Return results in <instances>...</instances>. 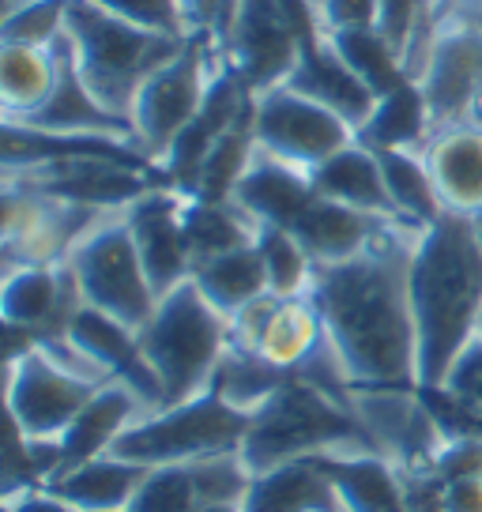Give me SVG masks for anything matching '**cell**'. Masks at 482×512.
Returning a JSON list of instances; mask_svg holds the SVG:
<instances>
[{"instance_id": "cell-30", "label": "cell", "mask_w": 482, "mask_h": 512, "mask_svg": "<svg viewBox=\"0 0 482 512\" xmlns=\"http://www.w3.org/2000/svg\"><path fill=\"white\" fill-rule=\"evenodd\" d=\"M193 283L219 313H226V317H234L238 309H245L249 302L264 298V294H272V290H268V272H264L257 241H249V245H241V249H230V253L215 256L208 264H200L193 272Z\"/></svg>"}, {"instance_id": "cell-5", "label": "cell", "mask_w": 482, "mask_h": 512, "mask_svg": "<svg viewBox=\"0 0 482 512\" xmlns=\"http://www.w3.org/2000/svg\"><path fill=\"white\" fill-rule=\"evenodd\" d=\"M140 347L162 384L166 407L208 392L215 369L230 347V317L200 294L193 279L166 290L155 313L144 320Z\"/></svg>"}, {"instance_id": "cell-10", "label": "cell", "mask_w": 482, "mask_h": 512, "mask_svg": "<svg viewBox=\"0 0 482 512\" xmlns=\"http://www.w3.org/2000/svg\"><path fill=\"white\" fill-rule=\"evenodd\" d=\"M351 411L373 452L388 456L407 475H422L434 464L445 433L418 384H377L354 388Z\"/></svg>"}, {"instance_id": "cell-6", "label": "cell", "mask_w": 482, "mask_h": 512, "mask_svg": "<svg viewBox=\"0 0 482 512\" xmlns=\"http://www.w3.org/2000/svg\"><path fill=\"white\" fill-rule=\"evenodd\" d=\"M249 433V415L226 403L219 392H200L185 403H170L151 415L136 418L113 452L140 467L196 464L223 452H241Z\"/></svg>"}, {"instance_id": "cell-19", "label": "cell", "mask_w": 482, "mask_h": 512, "mask_svg": "<svg viewBox=\"0 0 482 512\" xmlns=\"http://www.w3.org/2000/svg\"><path fill=\"white\" fill-rule=\"evenodd\" d=\"M144 415H151V411H147V403L132 392L129 384H102L95 396L87 400V407L76 415V422L57 437V471H53V479L61 471H68V467L87 464L95 456L113 452V445L121 441V433Z\"/></svg>"}, {"instance_id": "cell-23", "label": "cell", "mask_w": 482, "mask_h": 512, "mask_svg": "<svg viewBox=\"0 0 482 512\" xmlns=\"http://www.w3.org/2000/svg\"><path fill=\"white\" fill-rule=\"evenodd\" d=\"M53 49H57V61H61L57 87H53V95L46 98L42 110L23 117V125L46 128V132H102V136H129V140H136L129 121L110 113L91 95V87L83 83L80 68H76V57L68 49L65 34L53 42Z\"/></svg>"}, {"instance_id": "cell-39", "label": "cell", "mask_w": 482, "mask_h": 512, "mask_svg": "<svg viewBox=\"0 0 482 512\" xmlns=\"http://www.w3.org/2000/svg\"><path fill=\"white\" fill-rule=\"evenodd\" d=\"M132 512H196L200 494H196L193 467L170 464V467H147L140 490L132 497Z\"/></svg>"}, {"instance_id": "cell-50", "label": "cell", "mask_w": 482, "mask_h": 512, "mask_svg": "<svg viewBox=\"0 0 482 512\" xmlns=\"http://www.w3.org/2000/svg\"><path fill=\"white\" fill-rule=\"evenodd\" d=\"M471 223H475V230H479V238H482V211H475V215H471Z\"/></svg>"}, {"instance_id": "cell-17", "label": "cell", "mask_w": 482, "mask_h": 512, "mask_svg": "<svg viewBox=\"0 0 482 512\" xmlns=\"http://www.w3.org/2000/svg\"><path fill=\"white\" fill-rule=\"evenodd\" d=\"M68 336L110 373V381L129 384L132 392L147 403V411L166 407L159 377H155V369H151L144 347H140V332L129 328L125 320L110 317L95 305H80V313L68 324Z\"/></svg>"}, {"instance_id": "cell-37", "label": "cell", "mask_w": 482, "mask_h": 512, "mask_svg": "<svg viewBox=\"0 0 482 512\" xmlns=\"http://www.w3.org/2000/svg\"><path fill=\"white\" fill-rule=\"evenodd\" d=\"M257 249L268 272V290L275 298H306L317 275V260L309 249L283 226H260Z\"/></svg>"}, {"instance_id": "cell-31", "label": "cell", "mask_w": 482, "mask_h": 512, "mask_svg": "<svg viewBox=\"0 0 482 512\" xmlns=\"http://www.w3.org/2000/svg\"><path fill=\"white\" fill-rule=\"evenodd\" d=\"M257 230L260 226L253 223L234 200H200V196H185V238H189L193 272L200 264L215 260V256L257 241Z\"/></svg>"}, {"instance_id": "cell-38", "label": "cell", "mask_w": 482, "mask_h": 512, "mask_svg": "<svg viewBox=\"0 0 482 512\" xmlns=\"http://www.w3.org/2000/svg\"><path fill=\"white\" fill-rule=\"evenodd\" d=\"M65 16L68 0H16V4H4L0 42L53 46L65 34Z\"/></svg>"}, {"instance_id": "cell-12", "label": "cell", "mask_w": 482, "mask_h": 512, "mask_svg": "<svg viewBox=\"0 0 482 512\" xmlns=\"http://www.w3.org/2000/svg\"><path fill=\"white\" fill-rule=\"evenodd\" d=\"M434 128L467 121L482 102V31L467 19L437 27L434 49L418 76Z\"/></svg>"}, {"instance_id": "cell-32", "label": "cell", "mask_w": 482, "mask_h": 512, "mask_svg": "<svg viewBox=\"0 0 482 512\" xmlns=\"http://www.w3.org/2000/svg\"><path fill=\"white\" fill-rule=\"evenodd\" d=\"M430 132H434V121H430V110H426L422 87L411 80L377 98L373 117L358 128V140L373 147V151H392V147L422 151V144L430 140Z\"/></svg>"}, {"instance_id": "cell-49", "label": "cell", "mask_w": 482, "mask_h": 512, "mask_svg": "<svg viewBox=\"0 0 482 512\" xmlns=\"http://www.w3.org/2000/svg\"><path fill=\"white\" fill-rule=\"evenodd\" d=\"M460 19H467V23H475L482 31V8H475V12H467V16H460Z\"/></svg>"}, {"instance_id": "cell-15", "label": "cell", "mask_w": 482, "mask_h": 512, "mask_svg": "<svg viewBox=\"0 0 482 512\" xmlns=\"http://www.w3.org/2000/svg\"><path fill=\"white\" fill-rule=\"evenodd\" d=\"M298 38L290 31L279 0H241L234 31L226 42V64L241 76V83L260 95L272 91L298 64Z\"/></svg>"}, {"instance_id": "cell-24", "label": "cell", "mask_w": 482, "mask_h": 512, "mask_svg": "<svg viewBox=\"0 0 482 512\" xmlns=\"http://www.w3.org/2000/svg\"><path fill=\"white\" fill-rule=\"evenodd\" d=\"M309 181L324 200H336V204H347V208L366 211V215H381V219H396L381 159L362 140H354L343 151H336L332 159H324L321 166H313Z\"/></svg>"}, {"instance_id": "cell-46", "label": "cell", "mask_w": 482, "mask_h": 512, "mask_svg": "<svg viewBox=\"0 0 482 512\" xmlns=\"http://www.w3.org/2000/svg\"><path fill=\"white\" fill-rule=\"evenodd\" d=\"M4 512H83L76 509L72 501L49 490V486H19V490H8V501H4Z\"/></svg>"}, {"instance_id": "cell-7", "label": "cell", "mask_w": 482, "mask_h": 512, "mask_svg": "<svg viewBox=\"0 0 482 512\" xmlns=\"http://www.w3.org/2000/svg\"><path fill=\"white\" fill-rule=\"evenodd\" d=\"M226 64L223 46L211 34L193 31L185 49L174 61L159 68L151 80L140 87L136 106H132V136L147 159L159 166L166 159V151L174 147L181 136V128L196 117V110L208 98L211 80L219 76V68Z\"/></svg>"}, {"instance_id": "cell-40", "label": "cell", "mask_w": 482, "mask_h": 512, "mask_svg": "<svg viewBox=\"0 0 482 512\" xmlns=\"http://www.w3.org/2000/svg\"><path fill=\"white\" fill-rule=\"evenodd\" d=\"M189 467H193L200 505H241L249 486H253V467L241 460V452L208 456V460H196Z\"/></svg>"}, {"instance_id": "cell-21", "label": "cell", "mask_w": 482, "mask_h": 512, "mask_svg": "<svg viewBox=\"0 0 482 512\" xmlns=\"http://www.w3.org/2000/svg\"><path fill=\"white\" fill-rule=\"evenodd\" d=\"M336 486L343 512H415L407 494V475L381 452H324L317 456Z\"/></svg>"}, {"instance_id": "cell-18", "label": "cell", "mask_w": 482, "mask_h": 512, "mask_svg": "<svg viewBox=\"0 0 482 512\" xmlns=\"http://www.w3.org/2000/svg\"><path fill=\"white\" fill-rule=\"evenodd\" d=\"M287 87L302 91L306 98L321 102L328 110H336L354 128L366 125L373 117V110H377V91L339 57V49L332 46L328 34L317 38V42H309V46H302L298 64H294V72L287 76Z\"/></svg>"}, {"instance_id": "cell-8", "label": "cell", "mask_w": 482, "mask_h": 512, "mask_svg": "<svg viewBox=\"0 0 482 512\" xmlns=\"http://www.w3.org/2000/svg\"><path fill=\"white\" fill-rule=\"evenodd\" d=\"M65 264L80 283L83 302L125 320L129 328H144V320L159 305V294L144 268V256L125 223V211H113L91 234H83Z\"/></svg>"}, {"instance_id": "cell-1", "label": "cell", "mask_w": 482, "mask_h": 512, "mask_svg": "<svg viewBox=\"0 0 482 512\" xmlns=\"http://www.w3.org/2000/svg\"><path fill=\"white\" fill-rule=\"evenodd\" d=\"M418 234V226L392 219L358 256L317 264L309 298L354 388L418 384L415 313L407 290Z\"/></svg>"}, {"instance_id": "cell-47", "label": "cell", "mask_w": 482, "mask_h": 512, "mask_svg": "<svg viewBox=\"0 0 482 512\" xmlns=\"http://www.w3.org/2000/svg\"><path fill=\"white\" fill-rule=\"evenodd\" d=\"M441 512H482V479L441 482Z\"/></svg>"}, {"instance_id": "cell-44", "label": "cell", "mask_w": 482, "mask_h": 512, "mask_svg": "<svg viewBox=\"0 0 482 512\" xmlns=\"http://www.w3.org/2000/svg\"><path fill=\"white\" fill-rule=\"evenodd\" d=\"M437 388H445L456 400H464L482 411V336L471 339V347L456 358V366L449 369L445 384H437Z\"/></svg>"}, {"instance_id": "cell-11", "label": "cell", "mask_w": 482, "mask_h": 512, "mask_svg": "<svg viewBox=\"0 0 482 512\" xmlns=\"http://www.w3.org/2000/svg\"><path fill=\"white\" fill-rule=\"evenodd\" d=\"M102 384L57 366L38 343L8 358V415L27 441H57Z\"/></svg>"}, {"instance_id": "cell-20", "label": "cell", "mask_w": 482, "mask_h": 512, "mask_svg": "<svg viewBox=\"0 0 482 512\" xmlns=\"http://www.w3.org/2000/svg\"><path fill=\"white\" fill-rule=\"evenodd\" d=\"M422 159L430 166L445 211L456 215L482 211V125L456 121L434 128L430 140L422 144Z\"/></svg>"}, {"instance_id": "cell-45", "label": "cell", "mask_w": 482, "mask_h": 512, "mask_svg": "<svg viewBox=\"0 0 482 512\" xmlns=\"http://www.w3.org/2000/svg\"><path fill=\"white\" fill-rule=\"evenodd\" d=\"M321 4L324 31H362V27H377V0H317Z\"/></svg>"}, {"instance_id": "cell-35", "label": "cell", "mask_w": 482, "mask_h": 512, "mask_svg": "<svg viewBox=\"0 0 482 512\" xmlns=\"http://www.w3.org/2000/svg\"><path fill=\"white\" fill-rule=\"evenodd\" d=\"M257 151L260 147L257 136H253V110H249L219 144L211 147V155L200 166L193 196H200V200H234V189L241 185V177L249 174Z\"/></svg>"}, {"instance_id": "cell-36", "label": "cell", "mask_w": 482, "mask_h": 512, "mask_svg": "<svg viewBox=\"0 0 482 512\" xmlns=\"http://www.w3.org/2000/svg\"><path fill=\"white\" fill-rule=\"evenodd\" d=\"M332 46L339 49V57L351 64L362 80L370 83L377 98L396 91L403 83H411L407 68H403L400 49L388 42L377 27H362V31H332Z\"/></svg>"}, {"instance_id": "cell-3", "label": "cell", "mask_w": 482, "mask_h": 512, "mask_svg": "<svg viewBox=\"0 0 482 512\" xmlns=\"http://www.w3.org/2000/svg\"><path fill=\"white\" fill-rule=\"evenodd\" d=\"M65 38L91 95L117 117H132L136 95L159 68L174 61L189 38L159 34L113 16L98 0H68ZM132 125V121H129Z\"/></svg>"}, {"instance_id": "cell-43", "label": "cell", "mask_w": 482, "mask_h": 512, "mask_svg": "<svg viewBox=\"0 0 482 512\" xmlns=\"http://www.w3.org/2000/svg\"><path fill=\"white\" fill-rule=\"evenodd\" d=\"M185 8H189V27L200 34H211L226 53V42H230V31H234L241 0H185Z\"/></svg>"}, {"instance_id": "cell-16", "label": "cell", "mask_w": 482, "mask_h": 512, "mask_svg": "<svg viewBox=\"0 0 482 512\" xmlns=\"http://www.w3.org/2000/svg\"><path fill=\"white\" fill-rule=\"evenodd\" d=\"M125 223L159 298L166 290L181 287L185 279H193V256L185 238V192L151 185L136 204L125 208Z\"/></svg>"}, {"instance_id": "cell-29", "label": "cell", "mask_w": 482, "mask_h": 512, "mask_svg": "<svg viewBox=\"0 0 482 512\" xmlns=\"http://www.w3.org/2000/svg\"><path fill=\"white\" fill-rule=\"evenodd\" d=\"M324 343H328L324 320L317 313L313 298L306 294V298H279L275 302L272 317L264 324V332H260L253 351L260 358H268L283 373H298Z\"/></svg>"}, {"instance_id": "cell-27", "label": "cell", "mask_w": 482, "mask_h": 512, "mask_svg": "<svg viewBox=\"0 0 482 512\" xmlns=\"http://www.w3.org/2000/svg\"><path fill=\"white\" fill-rule=\"evenodd\" d=\"M147 467L129 464L121 460L117 452H106V456H95L87 464H76L61 471L53 482H46L49 490L72 501L76 509L83 512H117V509H129L140 482H144Z\"/></svg>"}, {"instance_id": "cell-26", "label": "cell", "mask_w": 482, "mask_h": 512, "mask_svg": "<svg viewBox=\"0 0 482 512\" xmlns=\"http://www.w3.org/2000/svg\"><path fill=\"white\" fill-rule=\"evenodd\" d=\"M388 223L392 219L354 211L347 204L324 200L321 192H317V200L309 204L306 215L298 219V226L290 234L306 245L317 264H339V260H351V256L362 253Z\"/></svg>"}, {"instance_id": "cell-28", "label": "cell", "mask_w": 482, "mask_h": 512, "mask_svg": "<svg viewBox=\"0 0 482 512\" xmlns=\"http://www.w3.org/2000/svg\"><path fill=\"white\" fill-rule=\"evenodd\" d=\"M61 76L53 46H19L0 42V106L4 121H23L46 106Z\"/></svg>"}, {"instance_id": "cell-4", "label": "cell", "mask_w": 482, "mask_h": 512, "mask_svg": "<svg viewBox=\"0 0 482 512\" xmlns=\"http://www.w3.org/2000/svg\"><path fill=\"white\" fill-rule=\"evenodd\" d=\"M354 448H370V441L358 426L351 403L336 400L317 384L290 373L275 388L272 400L249 415L241 460L257 475V471L290 464V460H309L324 452H354Z\"/></svg>"}, {"instance_id": "cell-2", "label": "cell", "mask_w": 482, "mask_h": 512, "mask_svg": "<svg viewBox=\"0 0 482 512\" xmlns=\"http://www.w3.org/2000/svg\"><path fill=\"white\" fill-rule=\"evenodd\" d=\"M411 313L418 388L445 384L456 358L482 336V238L471 215L445 211L411 249Z\"/></svg>"}, {"instance_id": "cell-13", "label": "cell", "mask_w": 482, "mask_h": 512, "mask_svg": "<svg viewBox=\"0 0 482 512\" xmlns=\"http://www.w3.org/2000/svg\"><path fill=\"white\" fill-rule=\"evenodd\" d=\"M83 294L68 264H19L4 268L0 287V317L8 332L31 343L46 336H65L72 317L80 313Z\"/></svg>"}, {"instance_id": "cell-48", "label": "cell", "mask_w": 482, "mask_h": 512, "mask_svg": "<svg viewBox=\"0 0 482 512\" xmlns=\"http://www.w3.org/2000/svg\"><path fill=\"white\" fill-rule=\"evenodd\" d=\"M196 512H245L241 505H200Z\"/></svg>"}, {"instance_id": "cell-25", "label": "cell", "mask_w": 482, "mask_h": 512, "mask_svg": "<svg viewBox=\"0 0 482 512\" xmlns=\"http://www.w3.org/2000/svg\"><path fill=\"white\" fill-rule=\"evenodd\" d=\"M245 512H343L339 494L317 456L290 460L253 475V486L241 501Z\"/></svg>"}, {"instance_id": "cell-14", "label": "cell", "mask_w": 482, "mask_h": 512, "mask_svg": "<svg viewBox=\"0 0 482 512\" xmlns=\"http://www.w3.org/2000/svg\"><path fill=\"white\" fill-rule=\"evenodd\" d=\"M253 102H257V95L241 83V76L230 64H223L219 76L211 80L204 106L196 110V117L189 125L181 128V136L174 140V147H170L166 159L159 162V185H170V189L193 196L200 166H204V159L211 155V147L219 144L226 132L253 110Z\"/></svg>"}, {"instance_id": "cell-34", "label": "cell", "mask_w": 482, "mask_h": 512, "mask_svg": "<svg viewBox=\"0 0 482 512\" xmlns=\"http://www.w3.org/2000/svg\"><path fill=\"white\" fill-rule=\"evenodd\" d=\"M287 377L290 373L275 369L272 362L260 358L257 351L230 343L219 369H215V377H211V392H219L226 403H234L238 411L253 415L257 407H264V403L272 400L275 388L287 381Z\"/></svg>"}, {"instance_id": "cell-22", "label": "cell", "mask_w": 482, "mask_h": 512, "mask_svg": "<svg viewBox=\"0 0 482 512\" xmlns=\"http://www.w3.org/2000/svg\"><path fill=\"white\" fill-rule=\"evenodd\" d=\"M313 200H317V189L309 181V170L279 162L272 155H264V151H257L249 174L241 177V185L234 189V204L253 223L283 226V230H294Z\"/></svg>"}, {"instance_id": "cell-33", "label": "cell", "mask_w": 482, "mask_h": 512, "mask_svg": "<svg viewBox=\"0 0 482 512\" xmlns=\"http://www.w3.org/2000/svg\"><path fill=\"white\" fill-rule=\"evenodd\" d=\"M381 170H385V185L392 196L396 219L426 230L430 223H437L445 215V204L437 196V185L430 177V166L422 159V151L411 147H392V151H377Z\"/></svg>"}, {"instance_id": "cell-41", "label": "cell", "mask_w": 482, "mask_h": 512, "mask_svg": "<svg viewBox=\"0 0 482 512\" xmlns=\"http://www.w3.org/2000/svg\"><path fill=\"white\" fill-rule=\"evenodd\" d=\"M98 4H102V8H110L113 16L136 23V27H147V31L181 34V38H189V34H193L185 0H98Z\"/></svg>"}, {"instance_id": "cell-42", "label": "cell", "mask_w": 482, "mask_h": 512, "mask_svg": "<svg viewBox=\"0 0 482 512\" xmlns=\"http://www.w3.org/2000/svg\"><path fill=\"white\" fill-rule=\"evenodd\" d=\"M430 475L437 482H467L482 479V437H449L437 448Z\"/></svg>"}, {"instance_id": "cell-9", "label": "cell", "mask_w": 482, "mask_h": 512, "mask_svg": "<svg viewBox=\"0 0 482 512\" xmlns=\"http://www.w3.org/2000/svg\"><path fill=\"white\" fill-rule=\"evenodd\" d=\"M253 136L264 155L290 162L298 170H313L336 151L358 140V128L336 110L306 98L287 83L260 91L253 102Z\"/></svg>"}]
</instances>
